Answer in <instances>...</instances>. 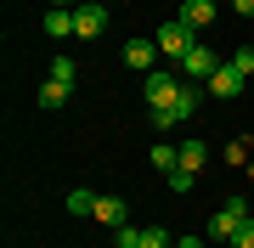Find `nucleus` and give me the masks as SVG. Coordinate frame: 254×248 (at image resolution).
<instances>
[{"mask_svg":"<svg viewBox=\"0 0 254 248\" xmlns=\"http://www.w3.org/2000/svg\"><path fill=\"white\" fill-rule=\"evenodd\" d=\"M158 40H130V46H125V68H136V74H153V68H158Z\"/></svg>","mask_w":254,"mask_h":248,"instance_id":"nucleus-8","label":"nucleus"},{"mask_svg":"<svg viewBox=\"0 0 254 248\" xmlns=\"http://www.w3.org/2000/svg\"><path fill=\"white\" fill-rule=\"evenodd\" d=\"M215 68H220V56L209 51V46H198V40H192V51L181 56V79H215Z\"/></svg>","mask_w":254,"mask_h":248,"instance_id":"nucleus-7","label":"nucleus"},{"mask_svg":"<svg viewBox=\"0 0 254 248\" xmlns=\"http://www.w3.org/2000/svg\"><path fill=\"white\" fill-rule=\"evenodd\" d=\"M68 96H73V85H68V79H46V85H40V107H63Z\"/></svg>","mask_w":254,"mask_h":248,"instance_id":"nucleus-13","label":"nucleus"},{"mask_svg":"<svg viewBox=\"0 0 254 248\" xmlns=\"http://www.w3.org/2000/svg\"><path fill=\"white\" fill-rule=\"evenodd\" d=\"M198 101H203V91L187 79V85H181V96H175L170 107H158V113H153V130H175V124H187L192 113H198Z\"/></svg>","mask_w":254,"mask_h":248,"instance_id":"nucleus-2","label":"nucleus"},{"mask_svg":"<svg viewBox=\"0 0 254 248\" xmlns=\"http://www.w3.org/2000/svg\"><path fill=\"white\" fill-rule=\"evenodd\" d=\"M232 11L237 17H254V0H232Z\"/></svg>","mask_w":254,"mask_h":248,"instance_id":"nucleus-22","label":"nucleus"},{"mask_svg":"<svg viewBox=\"0 0 254 248\" xmlns=\"http://www.w3.org/2000/svg\"><path fill=\"white\" fill-rule=\"evenodd\" d=\"M51 6H79V0H51Z\"/></svg>","mask_w":254,"mask_h":248,"instance_id":"nucleus-24","label":"nucleus"},{"mask_svg":"<svg viewBox=\"0 0 254 248\" xmlns=\"http://www.w3.org/2000/svg\"><path fill=\"white\" fill-rule=\"evenodd\" d=\"M113 248H141V226H119L113 231Z\"/></svg>","mask_w":254,"mask_h":248,"instance_id":"nucleus-17","label":"nucleus"},{"mask_svg":"<svg viewBox=\"0 0 254 248\" xmlns=\"http://www.w3.org/2000/svg\"><path fill=\"white\" fill-rule=\"evenodd\" d=\"M232 248H254V220H243V226H237V237H232Z\"/></svg>","mask_w":254,"mask_h":248,"instance_id":"nucleus-21","label":"nucleus"},{"mask_svg":"<svg viewBox=\"0 0 254 248\" xmlns=\"http://www.w3.org/2000/svg\"><path fill=\"white\" fill-rule=\"evenodd\" d=\"M51 79H68V85L79 79V68H73V56H57V62H51Z\"/></svg>","mask_w":254,"mask_h":248,"instance_id":"nucleus-19","label":"nucleus"},{"mask_svg":"<svg viewBox=\"0 0 254 248\" xmlns=\"http://www.w3.org/2000/svg\"><path fill=\"white\" fill-rule=\"evenodd\" d=\"M215 17H220V6H215V0H181V23L192 28V34H203Z\"/></svg>","mask_w":254,"mask_h":248,"instance_id":"nucleus-9","label":"nucleus"},{"mask_svg":"<svg viewBox=\"0 0 254 248\" xmlns=\"http://www.w3.org/2000/svg\"><path fill=\"white\" fill-rule=\"evenodd\" d=\"M175 158H181V147H164V141H158V147H153V169H175Z\"/></svg>","mask_w":254,"mask_h":248,"instance_id":"nucleus-18","label":"nucleus"},{"mask_svg":"<svg viewBox=\"0 0 254 248\" xmlns=\"http://www.w3.org/2000/svg\"><path fill=\"white\" fill-rule=\"evenodd\" d=\"M96 209V192H68V214H91Z\"/></svg>","mask_w":254,"mask_h":248,"instance_id":"nucleus-16","label":"nucleus"},{"mask_svg":"<svg viewBox=\"0 0 254 248\" xmlns=\"http://www.w3.org/2000/svg\"><path fill=\"white\" fill-rule=\"evenodd\" d=\"M203 91L226 101V96H237V91H243V74H237L232 62H220V68H215V79H203Z\"/></svg>","mask_w":254,"mask_h":248,"instance_id":"nucleus-11","label":"nucleus"},{"mask_svg":"<svg viewBox=\"0 0 254 248\" xmlns=\"http://www.w3.org/2000/svg\"><path fill=\"white\" fill-rule=\"evenodd\" d=\"M141 248H175V237L164 226H141Z\"/></svg>","mask_w":254,"mask_h":248,"instance_id":"nucleus-14","label":"nucleus"},{"mask_svg":"<svg viewBox=\"0 0 254 248\" xmlns=\"http://www.w3.org/2000/svg\"><path fill=\"white\" fill-rule=\"evenodd\" d=\"M91 220H102L108 231H119V226H130V203H125V198H96Z\"/></svg>","mask_w":254,"mask_h":248,"instance_id":"nucleus-10","label":"nucleus"},{"mask_svg":"<svg viewBox=\"0 0 254 248\" xmlns=\"http://www.w3.org/2000/svg\"><path fill=\"white\" fill-rule=\"evenodd\" d=\"M203 164H209V147H203V141H181V158H175V169L164 175L170 192H192V181H198Z\"/></svg>","mask_w":254,"mask_h":248,"instance_id":"nucleus-1","label":"nucleus"},{"mask_svg":"<svg viewBox=\"0 0 254 248\" xmlns=\"http://www.w3.org/2000/svg\"><path fill=\"white\" fill-rule=\"evenodd\" d=\"M226 62H232V68H237V74H243V79H249V74H254V46H237V51L226 56Z\"/></svg>","mask_w":254,"mask_h":248,"instance_id":"nucleus-15","label":"nucleus"},{"mask_svg":"<svg viewBox=\"0 0 254 248\" xmlns=\"http://www.w3.org/2000/svg\"><path fill=\"white\" fill-rule=\"evenodd\" d=\"M153 40H158V51H164V56H175V62H181V56L192 51V28H187L181 17H175V23H164Z\"/></svg>","mask_w":254,"mask_h":248,"instance_id":"nucleus-6","label":"nucleus"},{"mask_svg":"<svg viewBox=\"0 0 254 248\" xmlns=\"http://www.w3.org/2000/svg\"><path fill=\"white\" fill-rule=\"evenodd\" d=\"M243 220H249V203H243V198H226L215 214H209V237H215V243H232Z\"/></svg>","mask_w":254,"mask_h":248,"instance_id":"nucleus-3","label":"nucleus"},{"mask_svg":"<svg viewBox=\"0 0 254 248\" xmlns=\"http://www.w3.org/2000/svg\"><path fill=\"white\" fill-rule=\"evenodd\" d=\"M102 28H108V11L96 0H79L73 6V40H102Z\"/></svg>","mask_w":254,"mask_h":248,"instance_id":"nucleus-5","label":"nucleus"},{"mask_svg":"<svg viewBox=\"0 0 254 248\" xmlns=\"http://www.w3.org/2000/svg\"><path fill=\"white\" fill-rule=\"evenodd\" d=\"M243 158H249V141H243V136L226 141V164H232V169H243Z\"/></svg>","mask_w":254,"mask_h":248,"instance_id":"nucleus-20","label":"nucleus"},{"mask_svg":"<svg viewBox=\"0 0 254 248\" xmlns=\"http://www.w3.org/2000/svg\"><path fill=\"white\" fill-rule=\"evenodd\" d=\"M181 74H164V68H153V74H147V113H158V107H170L175 96H181Z\"/></svg>","mask_w":254,"mask_h":248,"instance_id":"nucleus-4","label":"nucleus"},{"mask_svg":"<svg viewBox=\"0 0 254 248\" xmlns=\"http://www.w3.org/2000/svg\"><path fill=\"white\" fill-rule=\"evenodd\" d=\"M40 28H46L51 40H73V6H51V11H46V23H40Z\"/></svg>","mask_w":254,"mask_h":248,"instance_id":"nucleus-12","label":"nucleus"},{"mask_svg":"<svg viewBox=\"0 0 254 248\" xmlns=\"http://www.w3.org/2000/svg\"><path fill=\"white\" fill-rule=\"evenodd\" d=\"M175 248H203V237H175Z\"/></svg>","mask_w":254,"mask_h":248,"instance_id":"nucleus-23","label":"nucleus"}]
</instances>
